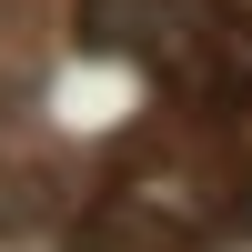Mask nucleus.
<instances>
[{"mask_svg": "<svg viewBox=\"0 0 252 252\" xmlns=\"http://www.w3.org/2000/svg\"><path fill=\"white\" fill-rule=\"evenodd\" d=\"M212 232H232V202L192 172H131L101 182L91 202L71 212V252H202Z\"/></svg>", "mask_w": 252, "mask_h": 252, "instance_id": "f257e3e1", "label": "nucleus"}, {"mask_svg": "<svg viewBox=\"0 0 252 252\" xmlns=\"http://www.w3.org/2000/svg\"><path fill=\"white\" fill-rule=\"evenodd\" d=\"M222 10H232V0H81L71 31H81V51H101V61H141V71L182 81L202 61V40L222 31Z\"/></svg>", "mask_w": 252, "mask_h": 252, "instance_id": "f03ea898", "label": "nucleus"}, {"mask_svg": "<svg viewBox=\"0 0 252 252\" xmlns=\"http://www.w3.org/2000/svg\"><path fill=\"white\" fill-rule=\"evenodd\" d=\"M182 101H202L212 121H242L252 111V10H222V31L202 40V61L172 81Z\"/></svg>", "mask_w": 252, "mask_h": 252, "instance_id": "7ed1b4c3", "label": "nucleus"}, {"mask_svg": "<svg viewBox=\"0 0 252 252\" xmlns=\"http://www.w3.org/2000/svg\"><path fill=\"white\" fill-rule=\"evenodd\" d=\"M232 232H252V192H232Z\"/></svg>", "mask_w": 252, "mask_h": 252, "instance_id": "20e7f679", "label": "nucleus"}]
</instances>
